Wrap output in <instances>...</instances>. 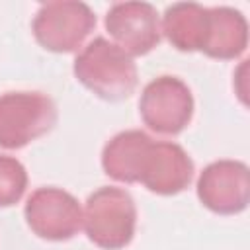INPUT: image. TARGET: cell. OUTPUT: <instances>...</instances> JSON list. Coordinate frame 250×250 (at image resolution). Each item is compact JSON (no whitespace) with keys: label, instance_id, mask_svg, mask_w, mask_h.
I'll return each instance as SVG.
<instances>
[{"label":"cell","instance_id":"obj_1","mask_svg":"<svg viewBox=\"0 0 250 250\" xmlns=\"http://www.w3.org/2000/svg\"><path fill=\"white\" fill-rule=\"evenodd\" d=\"M72 70L82 86L105 102H121L129 98L139 82L133 57L105 37L90 41L76 55Z\"/></svg>","mask_w":250,"mask_h":250},{"label":"cell","instance_id":"obj_2","mask_svg":"<svg viewBox=\"0 0 250 250\" xmlns=\"http://www.w3.org/2000/svg\"><path fill=\"white\" fill-rule=\"evenodd\" d=\"M82 227L90 242L104 250L125 248L137 229V207L133 197L115 186L96 189L84 205Z\"/></svg>","mask_w":250,"mask_h":250},{"label":"cell","instance_id":"obj_3","mask_svg":"<svg viewBox=\"0 0 250 250\" xmlns=\"http://www.w3.org/2000/svg\"><path fill=\"white\" fill-rule=\"evenodd\" d=\"M57 123V105L43 92L0 96V146L14 150L47 135Z\"/></svg>","mask_w":250,"mask_h":250},{"label":"cell","instance_id":"obj_4","mask_svg":"<svg viewBox=\"0 0 250 250\" xmlns=\"http://www.w3.org/2000/svg\"><path fill=\"white\" fill-rule=\"evenodd\" d=\"M96 27V16L84 2L62 0L41 4L31 29L37 43L53 53H72Z\"/></svg>","mask_w":250,"mask_h":250},{"label":"cell","instance_id":"obj_5","mask_svg":"<svg viewBox=\"0 0 250 250\" xmlns=\"http://www.w3.org/2000/svg\"><path fill=\"white\" fill-rule=\"evenodd\" d=\"M139 115L150 131L160 135H178L193 117L191 90L178 76H158L143 88Z\"/></svg>","mask_w":250,"mask_h":250},{"label":"cell","instance_id":"obj_6","mask_svg":"<svg viewBox=\"0 0 250 250\" xmlns=\"http://www.w3.org/2000/svg\"><path fill=\"white\" fill-rule=\"evenodd\" d=\"M25 223L33 234L45 240H68L82 229L78 199L61 188H39L25 201Z\"/></svg>","mask_w":250,"mask_h":250},{"label":"cell","instance_id":"obj_7","mask_svg":"<svg viewBox=\"0 0 250 250\" xmlns=\"http://www.w3.org/2000/svg\"><path fill=\"white\" fill-rule=\"evenodd\" d=\"M197 197L213 213L236 215L248 207L250 176L240 160H217L197 178Z\"/></svg>","mask_w":250,"mask_h":250},{"label":"cell","instance_id":"obj_8","mask_svg":"<svg viewBox=\"0 0 250 250\" xmlns=\"http://www.w3.org/2000/svg\"><path fill=\"white\" fill-rule=\"evenodd\" d=\"M105 29L129 57L150 53L162 37L160 18L148 2H117L105 14Z\"/></svg>","mask_w":250,"mask_h":250},{"label":"cell","instance_id":"obj_9","mask_svg":"<svg viewBox=\"0 0 250 250\" xmlns=\"http://www.w3.org/2000/svg\"><path fill=\"white\" fill-rule=\"evenodd\" d=\"M191 178L193 162L180 145L150 141L139 174V182L148 191L158 195H176L189 186Z\"/></svg>","mask_w":250,"mask_h":250},{"label":"cell","instance_id":"obj_10","mask_svg":"<svg viewBox=\"0 0 250 250\" xmlns=\"http://www.w3.org/2000/svg\"><path fill=\"white\" fill-rule=\"evenodd\" d=\"M248 47V21L234 8H209L201 53L211 59H236Z\"/></svg>","mask_w":250,"mask_h":250},{"label":"cell","instance_id":"obj_11","mask_svg":"<svg viewBox=\"0 0 250 250\" xmlns=\"http://www.w3.org/2000/svg\"><path fill=\"white\" fill-rule=\"evenodd\" d=\"M150 141L152 139L141 129H129V131L117 133L104 146V152H102L104 172L117 182L137 184L143 156Z\"/></svg>","mask_w":250,"mask_h":250},{"label":"cell","instance_id":"obj_12","mask_svg":"<svg viewBox=\"0 0 250 250\" xmlns=\"http://www.w3.org/2000/svg\"><path fill=\"white\" fill-rule=\"evenodd\" d=\"M207 10L195 2H178L166 8L162 18V33L178 51H201L205 29H207Z\"/></svg>","mask_w":250,"mask_h":250},{"label":"cell","instance_id":"obj_13","mask_svg":"<svg viewBox=\"0 0 250 250\" xmlns=\"http://www.w3.org/2000/svg\"><path fill=\"white\" fill-rule=\"evenodd\" d=\"M27 188V172L25 166L14 158L0 154V207L16 205Z\"/></svg>","mask_w":250,"mask_h":250}]
</instances>
